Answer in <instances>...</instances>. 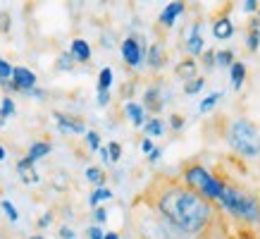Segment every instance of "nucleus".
Here are the masks:
<instances>
[{
	"label": "nucleus",
	"mask_w": 260,
	"mask_h": 239,
	"mask_svg": "<svg viewBox=\"0 0 260 239\" xmlns=\"http://www.w3.org/2000/svg\"><path fill=\"white\" fill-rule=\"evenodd\" d=\"M186 50L191 55H201L205 50V41H203V26L201 24H191L189 29V39H186Z\"/></svg>",
	"instance_id": "9"
},
{
	"label": "nucleus",
	"mask_w": 260,
	"mask_h": 239,
	"mask_svg": "<svg viewBox=\"0 0 260 239\" xmlns=\"http://www.w3.org/2000/svg\"><path fill=\"white\" fill-rule=\"evenodd\" d=\"M70 55L74 57V63H88L91 60V46L84 39H74L70 48Z\"/></svg>",
	"instance_id": "13"
},
{
	"label": "nucleus",
	"mask_w": 260,
	"mask_h": 239,
	"mask_svg": "<svg viewBox=\"0 0 260 239\" xmlns=\"http://www.w3.org/2000/svg\"><path fill=\"white\" fill-rule=\"evenodd\" d=\"M17 175L22 177L24 184H39L41 182V177H39V172H36L34 163L31 160H26V158L17 160Z\"/></svg>",
	"instance_id": "10"
},
{
	"label": "nucleus",
	"mask_w": 260,
	"mask_h": 239,
	"mask_svg": "<svg viewBox=\"0 0 260 239\" xmlns=\"http://www.w3.org/2000/svg\"><path fill=\"white\" fill-rule=\"evenodd\" d=\"M0 32H10V15L8 12H0Z\"/></svg>",
	"instance_id": "36"
},
{
	"label": "nucleus",
	"mask_w": 260,
	"mask_h": 239,
	"mask_svg": "<svg viewBox=\"0 0 260 239\" xmlns=\"http://www.w3.org/2000/svg\"><path fill=\"white\" fill-rule=\"evenodd\" d=\"M124 112L129 115V120H132L134 127H143V125H146V110H143L139 103H126Z\"/></svg>",
	"instance_id": "18"
},
{
	"label": "nucleus",
	"mask_w": 260,
	"mask_h": 239,
	"mask_svg": "<svg viewBox=\"0 0 260 239\" xmlns=\"http://www.w3.org/2000/svg\"><path fill=\"white\" fill-rule=\"evenodd\" d=\"M229 77H232V86L234 88H241L246 81V65L241 63V60H237V63L229 67Z\"/></svg>",
	"instance_id": "19"
},
{
	"label": "nucleus",
	"mask_w": 260,
	"mask_h": 239,
	"mask_svg": "<svg viewBox=\"0 0 260 239\" xmlns=\"http://www.w3.org/2000/svg\"><path fill=\"white\" fill-rule=\"evenodd\" d=\"M213 36L220 41H227L234 36V24H232V19H229L227 15H222L220 19H215L213 24Z\"/></svg>",
	"instance_id": "12"
},
{
	"label": "nucleus",
	"mask_w": 260,
	"mask_h": 239,
	"mask_svg": "<svg viewBox=\"0 0 260 239\" xmlns=\"http://www.w3.org/2000/svg\"><path fill=\"white\" fill-rule=\"evenodd\" d=\"M119 50H122V57H124V63L129 65V67H141V63L146 60V46H143V41L139 39V36H129V39L122 41V46H119Z\"/></svg>",
	"instance_id": "5"
},
{
	"label": "nucleus",
	"mask_w": 260,
	"mask_h": 239,
	"mask_svg": "<svg viewBox=\"0 0 260 239\" xmlns=\"http://www.w3.org/2000/svg\"><path fill=\"white\" fill-rule=\"evenodd\" d=\"M246 48L255 53L260 48V22L258 19H251L248 22V36H246Z\"/></svg>",
	"instance_id": "16"
},
{
	"label": "nucleus",
	"mask_w": 260,
	"mask_h": 239,
	"mask_svg": "<svg viewBox=\"0 0 260 239\" xmlns=\"http://www.w3.org/2000/svg\"><path fill=\"white\" fill-rule=\"evenodd\" d=\"M10 79H12V65L5 57H0V84H5Z\"/></svg>",
	"instance_id": "29"
},
{
	"label": "nucleus",
	"mask_w": 260,
	"mask_h": 239,
	"mask_svg": "<svg viewBox=\"0 0 260 239\" xmlns=\"http://www.w3.org/2000/svg\"><path fill=\"white\" fill-rule=\"evenodd\" d=\"M29 239H46V237H41V234H34V237H29Z\"/></svg>",
	"instance_id": "47"
},
{
	"label": "nucleus",
	"mask_w": 260,
	"mask_h": 239,
	"mask_svg": "<svg viewBox=\"0 0 260 239\" xmlns=\"http://www.w3.org/2000/svg\"><path fill=\"white\" fill-rule=\"evenodd\" d=\"M98 153H101V158L105 160V163H110V156H108V148H105V146H101V148H98Z\"/></svg>",
	"instance_id": "44"
},
{
	"label": "nucleus",
	"mask_w": 260,
	"mask_h": 239,
	"mask_svg": "<svg viewBox=\"0 0 260 239\" xmlns=\"http://www.w3.org/2000/svg\"><path fill=\"white\" fill-rule=\"evenodd\" d=\"M201 65H203L205 70H213L215 67V50H203V53H201Z\"/></svg>",
	"instance_id": "33"
},
{
	"label": "nucleus",
	"mask_w": 260,
	"mask_h": 239,
	"mask_svg": "<svg viewBox=\"0 0 260 239\" xmlns=\"http://www.w3.org/2000/svg\"><path fill=\"white\" fill-rule=\"evenodd\" d=\"M237 63V57L232 50H215V67L220 65V67H232V65Z\"/></svg>",
	"instance_id": "23"
},
{
	"label": "nucleus",
	"mask_w": 260,
	"mask_h": 239,
	"mask_svg": "<svg viewBox=\"0 0 260 239\" xmlns=\"http://www.w3.org/2000/svg\"><path fill=\"white\" fill-rule=\"evenodd\" d=\"M220 98H222L220 91H215V94H210L208 98H203V101L198 103V112H210L215 105H217V101H220Z\"/></svg>",
	"instance_id": "26"
},
{
	"label": "nucleus",
	"mask_w": 260,
	"mask_h": 239,
	"mask_svg": "<svg viewBox=\"0 0 260 239\" xmlns=\"http://www.w3.org/2000/svg\"><path fill=\"white\" fill-rule=\"evenodd\" d=\"M112 70L110 67H103L101 70V74H98V84H95V88H98V94L101 91H110V86H112Z\"/></svg>",
	"instance_id": "21"
},
{
	"label": "nucleus",
	"mask_w": 260,
	"mask_h": 239,
	"mask_svg": "<svg viewBox=\"0 0 260 239\" xmlns=\"http://www.w3.org/2000/svg\"><path fill=\"white\" fill-rule=\"evenodd\" d=\"M162 105H165V98H162V88L160 84H153V86L146 88V94H143V110H150V112H160L162 110Z\"/></svg>",
	"instance_id": "7"
},
{
	"label": "nucleus",
	"mask_w": 260,
	"mask_h": 239,
	"mask_svg": "<svg viewBox=\"0 0 260 239\" xmlns=\"http://www.w3.org/2000/svg\"><path fill=\"white\" fill-rule=\"evenodd\" d=\"M103 239H119V234L117 232H105V237Z\"/></svg>",
	"instance_id": "45"
},
{
	"label": "nucleus",
	"mask_w": 260,
	"mask_h": 239,
	"mask_svg": "<svg viewBox=\"0 0 260 239\" xmlns=\"http://www.w3.org/2000/svg\"><path fill=\"white\" fill-rule=\"evenodd\" d=\"M57 234H60V239H74V237H77V234H74V230H72V227H67V225H62Z\"/></svg>",
	"instance_id": "37"
},
{
	"label": "nucleus",
	"mask_w": 260,
	"mask_h": 239,
	"mask_svg": "<svg viewBox=\"0 0 260 239\" xmlns=\"http://www.w3.org/2000/svg\"><path fill=\"white\" fill-rule=\"evenodd\" d=\"M53 117L57 122V129L60 132H72V134H86V125L77 117H70L64 112H53Z\"/></svg>",
	"instance_id": "8"
},
{
	"label": "nucleus",
	"mask_w": 260,
	"mask_h": 239,
	"mask_svg": "<svg viewBox=\"0 0 260 239\" xmlns=\"http://www.w3.org/2000/svg\"><path fill=\"white\" fill-rule=\"evenodd\" d=\"M143 132H146V136H162L165 134V122L160 117H153V120H148L146 125H143Z\"/></svg>",
	"instance_id": "20"
},
{
	"label": "nucleus",
	"mask_w": 260,
	"mask_h": 239,
	"mask_svg": "<svg viewBox=\"0 0 260 239\" xmlns=\"http://www.w3.org/2000/svg\"><path fill=\"white\" fill-rule=\"evenodd\" d=\"M184 184L189 187V189H193L196 194H201L203 199H217L220 201L222 191H224V187L227 184H222L217 177H213L208 170H205L201 163H191V165H186V170H184Z\"/></svg>",
	"instance_id": "4"
},
{
	"label": "nucleus",
	"mask_w": 260,
	"mask_h": 239,
	"mask_svg": "<svg viewBox=\"0 0 260 239\" xmlns=\"http://www.w3.org/2000/svg\"><path fill=\"white\" fill-rule=\"evenodd\" d=\"M0 206H3V211H5V215H8L10 223H17V220H19V213H17V208H15V203H12V201L3 199V201H0Z\"/></svg>",
	"instance_id": "27"
},
{
	"label": "nucleus",
	"mask_w": 260,
	"mask_h": 239,
	"mask_svg": "<svg viewBox=\"0 0 260 239\" xmlns=\"http://www.w3.org/2000/svg\"><path fill=\"white\" fill-rule=\"evenodd\" d=\"M153 148H155V146H153V141H150L148 136H146V139L141 141V151H143V153H150Z\"/></svg>",
	"instance_id": "41"
},
{
	"label": "nucleus",
	"mask_w": 260,
	"mask_h": 239,
	"mask_svg": "<svg viewBox=\"0 0 260 239\" xmlns=\"http://www.w3.org/2000/svg\"><path fill=\"white\" fill-rule=\"evenodd\" d=\"M205 86V79L203 77H196V79H191L186 86H184V94H189V96H193V94H198L201 88Z\"/></svg>",
	"instance_id": "30"
},
{
	"label": "nucleus",
	"mask_w": 260,
	"mask_h": 239,
	"mask_svg": "<svg viewBox=\"0 0 260 239\" xmlns=\"http://www.w3.org/2000/svg\"><path fill=\"white\" fill-rule=\"evenodd\" d=\"M93 220H95V225L105 223V220H108V211H105V208H103V206L93 208Z\"/></svg>",
	"instance_id": "34"
},
{
	"label": "nucleus",
	"mask_w": 260,
	"mask_h": 239,
	"mask_svg": "<svg viewBox=\"0 0 260 239\" xmlns=\"http://www.w3.org/2000/svg\"><path fill=\"white\" fill-rule=\"evenodd\" d=\"M220 203L237 218H244L248 223H260V201L248 191L237 189V187H224Z\"/></svg>",
	"instance_id": "3"
},
{
	"label": "nucleus",
	"mask_w": 260,
	"mask_h": 239,
	"mask_svg": "<svg viewBox=\"0 0 260 239\" xmlns=\"http://www.w3.org/2000/svg\"><path fill=\"white\" fill-rule=\"evenodd\" d=\"M244 10H246V12H255V10H258V3H255V0H246Z\"/></svg>",
	"instance_id": "42"
},
{
	"label": "nucleus",
	"mask_w": 260,
	"mask_h": 239,
	"mask_svg": "<svg viewBox=\"0 0 260 239\" xmlns=\"http://www.w3.org/2000/svg\"><path fill=\"white\" fill-rule=\"evenodd\" d=\"M12 115H15V101H12L10 96H5L3 103H0V122L5 125V120L12 117Z\"/></svg>",
	"instance_id": "25"
},
{
	"label": "nucleus",
	"mask_w": 260,
	"mask_h": 239,
	"mask_svg": "<svg viewBox=\"0 0 260 239\" xmlns=\"http://www.w3.org/2000/svg\"><path fill=\"white\" fill-rule=\"evenodd\" d=\"M196 72H198V65L193 57H186V60H181V63L177 65V77H181L184 81L196 79Z\"/></svg>",
	"instance_id": "15"
},
{
	"label": "nucleus",
	"mask_w": 260,
	"mask_h": 239,
	"mask_svg": "<svg viewBox=\"0 0 260 239\" xmlns=\"http://www.w3.org/2000/svg\"><path fill=\"white\" fill-rule=\"evenodd\" d=\"M170 127H172V129H181V127H184V117H181V115H172V117H170Z\"/></svg>",
	"instance_id": "38"
},
{
	"label": "nucleus",
	"mask_w": 260,
	"mask_h": 239,
	"mask_svg": "<svg viewBox=\"0 0 260 239\" xmlns=\"http://www.w3.org/2000/svg\"><path fill=\"white\" fill-rule=\"evenodd\" d=\"M227 143L244 158H258L260 156V129L251 120L239 117L227 129Z\"/></svg>",
	"instance_id": "2"
},
{
	"label": "nucleus",
	"mask_w": 260,
	"mask_h": 239,
	"mask_svg": "<svg viewBox=\"0 0 260 239\" xmlns=\"http://www.w3.org/2000/svg\"><path fill=\"white\" fill-rule=\"evenodd\" d=\"M0 127H3V122H0Z\"/></svg>",
	"instance_id": "49"
},
{
	"label": "nucleus",
	"mask_w": 260,
	"mask_h": 239,
	"mask_svg": "<svg viewBox=\"0 0 260 239\" xmlns=\"http://www.w3.org/2000/svg\"><path fill=\"white\" fill-rule=\"evenodd\" d=\"M108 103H110V91H101V94H98V105L105 108Z\"/></svg>",
	"instance_id": "40"
},
{
	"label": "nucleus",
	"mask_w": 260,
	"mask_h": 239,
	"mask_svg": "<svg viewBox=\"0 0 260 239\" xmlns=\"http://www.w3.org/2000/svg\"><path fill=\"white\" fill-rule=\"evenodd\" d=\"M86 234H88V239H103L105 237V232H103L98 225H91V227L86 230Z\"/></svg>",
	"instance_id": "35"
},
{
	"label": "nucleus",
	"mask_w": 260,
	"mask_h": 239,
	"mask_svg": "<svg viewBox=\"0 0 260 239\" xmlns=\"http://www.w3.org/2000/svg\"><path fill=\"white\" fill-rule=\"evenodd\" d=\"M12 86L15 91H22V94H29L36 88V74H34L29 67H12Z\"/></svg>",
	"instance_id": "6"
},
{
	"label": "nucleus",
	"mask_w": 260,
	"mask_h": 239,
	"mask_svg": "<svg viewBox=\"0 0 260 239\" xmlns=\"http://www.w3.org/2000/svg\"><path fill=\"white\" fill-rule=\"evenodd\" d=\"M148 203L155 208V213L172 225L177 232L184 234H198L213 220V206L201 194L189 189L179 182H158L148 191Z\"/></svg>",
	"instance_id": "1"
},
{
	"label": "nucleus",
	"mask_w": 260,
	"mask_h": 239,
	"mask_svg": "<svg viewBox=\"0 0 260 239\" xmlns=\"http://www.w3.org/2000/svg\"><path fill=\"white\" fill-rule=\"evenodd\" d=\"M53 151V146L48 141H34L31 146H29V153H26V160H31V163H36V160L46 158L48 153Z\"/></svg>",
	"instance_id": "17"
},
{
	"label": "nucleus",
	"mask_w": 260,
	"mask_h": 239,
	"mask_svg": "<svg viewBox=\"0 0 260 239\" xmlns=\"http://www.w3.org/2000/svg\"><path fill=\"white\" fill-rule=\"evenodd\" d=\"M258 17H260V8H258Z\"/></svg>",
	"instance_id": "48"
},
{
	"label": "nucleus",
	"mask_w": 260,
	"mask_h": 239,
	"mask_svg": "<svg viewBox=\"0 0 260 239\" xmlns=\"http://www.w3.org/2000/svg\"><path fill=\"white\" fill-rule=\"evenodd\" d=\"M86 180L91 184H95V189H98V187H105V172H103L101 167H95V165L86 167Z\"/></svg>",
	"instance_id": "22"
},
{
	"label": "nucleus",
	"mask_w": 260,
	"mask_h": 239,
	"mask_svg": "<svg viewBox=\"0 0 260 239\" xmlns=\"http://www.w3.org/2000/svg\"><path fill=\"white\" fill-rule=\"evenodd\" d=\"M146 57H148V65L153 70H160L165 65V48H162V43H153L146 50Z\"/></svg>",
	"instance_id": "14"
},
{
	"label": "nucleus",
	"mask_w": 260,
	"mask_h": 239,
	"mask_svg": "<svg viewBox=\"0 0 260 239\" xmlns=\"http://www.w3.org/2000/svg\"><path fill=\"white\" fill-rule=\"evenodd\" d=\"M55 67H57L60 72H70V70H74V57H72L70 53H62V55L57 57Z\"/></svg>",
	"instance_id": "28"
},
{
	"label": "nucleus",
	"mask_w": 260,
	"mask_h": 239,
	"mask_svg": "<svg viewBox=\"0 0 260 239\" xmlns=\"http://www.w3.org/2000/svg\"><path fill=\"white\" fill-rule=\"evenodd\" d=\"M105 148H108V156H110V163H117V160L122 158V146H119L117 141H110V143H108V146H105Z\"/></svg>",
	"instance_id": "31"
},
{
	"label": "nucleus",
	"mask_w": 260,
	"mask_h": 239,
	"mask_svg": "<svg viewBox=\"0 0 260 239\" xmlns=\"http://www.w3.org/2000/svg\"><path fill=\"white\" fill-rule=\"evenodd\" d=\"M108 199H112V191L105 189V187H98V189L91 194V199H88V201H91V206H93V208H98L103 201H108Z\"/></svg>",
	"instance_id": "24"
},
{
	"label": "nucleus",
	"mask_w": 260,
	"mask_h": 239,
	"mask_svg": "<svg viewBox=\"0 0 260 239\" xmlns=\"http://www.w3.org/2000/svg\"><path fill=\"white\" fill-rule=\"evenodd\" d=\"M184 8H186V5H184V3H179V0H177V3H170V5L160 12L158 22L162 24V26H167V29H170V26H174V19L184 12Z\"/></svg>",
	"instance_id": "11"
},
{
	"label": "nucleus",
	"mask_w": 260,
	"mask_h": 239,
	"mask_svg": "<svg viewBox=\"0 0 260 239\" xmlns=\"http://www.w3.org/2000/svg\"><path fill=\"white\" fill-rule=\"evenodd\" d=\"M50 223H53V215H50V213H46V215H41V218H39V223H36V225H39L41 230H43V227H48V225H50Z\"/></svg>",
	"instance_id": "39"
},
{
	"label": "nucleus",
	"mask_w": 260,
	"mask_h": 239,
	"mask_svg": "<svg viewBox=\"0 0 260 239\" xmlns=\"http://www.w3.org/2000/svg\"><path fill=\"white\" fill-rule=\"evenodd\" d=\"M86 143H88V148H91V151H98V148H101V134L93 132V129H88L86 132Z\"/></svg>",
	"instance_id": "32"
},
{
	"label": "nucleus",
	"mask_w": 260,
	"mask_h": 239,
	"mask_svg": "<svg viewBox=\"0 0 260 239\" xmlns=\"http://www.w3.org/2000/svg\"><path fill=\"white\" fill-rule=\"evenodd\" d=\"M160 156H162V151H160V148H153V151L148 153V160L150 163H155V160H160Z\"/></svg>",
	"instance_id": "43"
},
{
	"label": "nucleus",
	"mask_w": 260,
	"mask_h": 239,
	"mask_svg": "<svg viewBox=\"0 0 260 239\" xmlns=\"http://www.w3.org/2000/svg\"><path fill=\"white\" fill-rule=\"evenodd\" d=\"M8 158V151H5V148H3V146H0V163H3V160Z\"/></svg>",
	"instance_id": "46"
}]
</instances>
